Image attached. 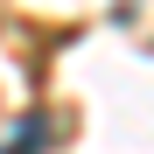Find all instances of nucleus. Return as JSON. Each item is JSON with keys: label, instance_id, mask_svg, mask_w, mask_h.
Wrapping results in <instances>:
<instances>
[{"label": "nucleus", "instance_id": "nucleus-1", "mask_svg": "<svg viewBox=\"0 0 154 154\" xmlns=\"http://www.w3.org/2000/svg\"><path fill=\"white\" fill-rule=\"evenodd\" d=\"M49 140H56V126H49V112H28V119L14 126V140L0 147V154H42Z\"/></svg>", "mask_w": 154, "mask_h": 154}]
</instances>
